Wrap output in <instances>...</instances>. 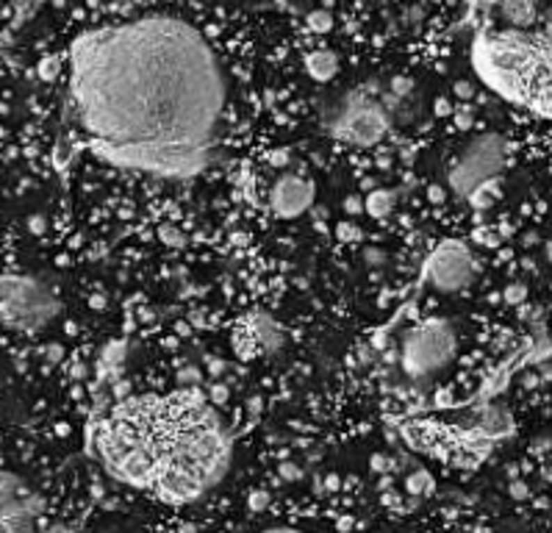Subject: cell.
Wrapping results in <instances>:
<instances>
[{"label": "cell", "mask_w": 552, "mask_h": 533, "mask_svg": "<svg viewBox=\"0 0 552 533\" xmlns=\"http://www.w3.org/2000/svg\"><path fill=\"white\" fill-rule=\"evenodd\" d=\"M61 303L39 278L31 275H0V325L33 333L56 319Z\"/></svg>", "instance_id": "obj_4"}, {"label": "cell", "mask_w": 552, "mask_h": 533, "mask_svg": "<svg viewBox=\"0 0 552 533\" xmlns=\"http://www.w3.org/2000/svg\"><path fill=\"white\" fill-rule=\"evenodd\" d=\"M28 231H31V234H36V237H42V234L47 231V220H44L42 214H33V217H28Z\"/></svg>", "instance_id": "obj_33"}, {"label": "cell", "mask_w": 552, "mask_h": 533, "mask_svg": "<svg viewBox=\"0 0 552 533\" xmlns=\"http://www.w3.org/2000/svg\"><path fill=\"white\" fill-rule=\"evenodd\" d=\"M455 97H461V100H472L475 97V83H469V81H455Z\"/></svg>", "instance_id": "obj_30"}, {"label": "cell", "mask_w": 552, "mask_h": 533, "mask_svg": "<svg viewBox=\"0 0 552 533\" xmlns=\"http://www.w3.org/2000/svg\"><path fill=\"white\" fill-rule=\"evenodd\" d=\"M533 450H536V453H542V450L547 453V450H550V436H544V439H536V447H533Z\"/></svg>", "instance_id": "obj_42"}, {"label": "cell", "mask_w": 552, "mask_h": 533, "mask_svg": "<svg viewBox=\"0 0 552 533\" xmlns=\"http://www.w3.org/2000/svg\"><path fill=\"white\" fill-rule=\"evenodd\" d=\"M305 72H308L314 81L327 83V81L336 78V72H339V56H336L333 50H327V47L311 50V53L305 56Z\"/></svg>", "instance_id": "obj_12"}, {"label": "cell", "mask_w": 552, "mask_h": 533, "mask_svg": "<svg viewBox=\"0 0 552 533\" xmlns=\"http://www.w3.org/2000/svg\"><path fill=\"white\" fill-rule=\"evenodd\" d=\"M89 305H92L95 311H97V308H106V297H103V294H92V297H89Z\"/></svg>", "instance_id": "obj_40"}, {"label": "cell", "mask_w": 552, "mask_h": 533, "mask_svg": "<svg viewBox=\"0 0 552 533\" xmlns=\"http://www.w3.org/2000/svg\"><path fill=\"white\" fill-rule=\"evenodd\" d=\"M234 350L242 361H250L256 356H273L283 347L286 333L267 311H250L239 319L234 333Z\"/></svg>", "instance_id": "obj_9"}, {"label": "cell", "mask_w": 552, "mask_h": 533, "mask_svg": "<svg viewBox=\"0 0 552 533\" xmlns=\"http://www.w3.org/2000/svg\"><path fill=\"white\" fill-rule=\"evenodd\" d=\"M372 344H375L378 350H383V347H386V333H375V336H372Z\"/></svg>", "instance_id": "obj_43"}, {"label": "cell", "mask_w": 552, "mask_h": 533, "mask_svg": "<svg viewBox=\"0 0 552 533\" xmlns=\"http://www.w3.org/2000/svg\"><path fill=\"white\" fill-rule=\"evenodd\" d=\"M70 111L103 161L192 178L217 161L225 70L186 19L145 14L78 33L67 50Z\"/></svg>", "instance_id": "obj_1"}, {"label": "cell", "mask_w": 552, "mask_h": 533, "mask_svg": "<svg viewBox=\"0 0 552 533\" xmlns=\"http://www.w3.org/2000/svg\"><path fill=\"white\" fill-rule=\"evenodd\" d=\"M209 403H214V406H222V403H228V397H231V389H228V383H211V389H209Z\"/></svg>", "instance_id": "obj_27"}, {"label": "cell", "mask_w": 552, "mask_h": 533, "mask_svg": "<svg viewBox=\"0 0 552 533\" xmlns=\"http://www.w3.org/2000/svg\"><path fill=\"white\" fill-rule=\"evenodd\" d=\"M389 128H391V114L375 97V92L372 89L366 92V86H364L344 97L341 109L336 111V117L330 122V136L341 139L347 145H355V148H372V145L383 142Z\"/></svg>", "instance_id": "obj_6"}, {"label": "cell", "mask_w": 552, "mask_h": 533, "mask_svg": "<svg viewBox=\"0 0 552 533\" xmlns=\"http://www.w3.org/2000/svg\"><path fill=\"white\" fill-rule=\"evenodd\" d=\"M525 297H528V286H525V283H511V286H505V292H503V300H505L508 305H522Z\"/></svg>", "instance_id": "obj_24"}, {"label": "cell", "mask_w": 552, "mask_h": 533, "mask_svg": "<svg viewBox=\"0 0 552 533\" xmlns=\"http://www.w3.org/2000/svg\"><path fill=\"white\" fill-rule=\"evenodd\" d=\"M344 212H347L350 217H358V214L364 212V200H361V198H355V195L344 198Z\"/></svg>", "instance_id": "obj_32"}, {"label": "cell", "mask_w": 552, "mask_h": 533, "mask_svg": "<svg viewBox=\"0 0 552 533\" xmlns=\"http://www.w3.org/2000/svg\"><path fill=\"white\" fill-rule=\"evenodd\" d=\"M277 475H280L286 484H294V481L302 478V470H300L297 464H291V461H283V464H277Z\"/></svg>", "instance_id": "obj_28"}, {"label": "cell", "mask_w": 552, "mask_h": 533, "mask_svg": "<svg viewBox=\"0 0 552 533\" xmlns=\"http://www.w3.org/2000/svg\"><path fill=\"white\" fill-rule=\"evenodd\" d=\"M397 206V192L394 189H372L364 200V212L372 220H386Z\"/></svg>", "instance_id": "obj_14"}, {"label": "cell", "mask_w": 552, "mask_h": 533, "mask_svg": "<svg viewBox=\"0 0 552 533\" xmlns=\"http://www.w3.org/2000/svg\"><path fill=\"white\" fill-rule=\"evenodd\" d=\"M500 198H503V184H500V175H497V178H489V181H483L480 186H475V189L466 195V203H469L475 212H489Z\"/></svg>", "instance_id": "obj_13"}, {"label": "cell", "mask_w": 552, "mask_h": 533, "mask_svg": "<svg viewBox=\"0 0 552 533\" xmlns=\"http://www.w3.org/2000/svg\"><path fill=\"white\" fill-rule=\"evenodd\" d=\"M58 72H61V61H58V56H44L42 61H39V67H36V75L42 78V81H56L58 78Z\"/></svg>", "instance_id": "obj_18"}, {"label": "cell", "mask_w": 552, "mask_h": 533, "mask_svg": "<svg viewBox=\"0 0 552 533\" xmlns=\"http://www.w3.org/2000/svg\"><path fill=\"white\" fill-rule=\"evenodd\" d=\"M525 242H528V245H533V242H539V234H525Z\"/></svg>", "instance_id": "obj_51"}, {"label": "cell", "mask_w": 552, "mask_h": 533, "mask_svg": "<svg viewBox=\"0 0 552 533\" xmlns=\"http://www.w3.org/2000/svg\"><path fill=\"white\" fill-rule=\"evenodd\" d=\"M316 200V184L311 178L300 175H283L277 178L270 192V209L280 220H294L314 209Z\"/></svg>", "instance_id": "obj_10"}, {"label": "cell", "mask_w": 552, "mask_h": 533, "mask_svg": "<svg viewBox=\"0 0 552 533\" xmlns=\"http://www.w3.org/2000/svg\"><path fill=\"white\" fill-rule=\"evenodd\" d=\"M261 406H264V403H261V397H250V400H247V411H250V414H259V411H261Z\"/></svg>", "instance_id": "obj_41"}, {"label": "cell", "mask_w": 552, "mask_h": 533, "mask_svg": "<svg viewBox=\"0 0 552 533\" xmlns=\"http://www.w3.org/2000/svg\"><path fill=\"white\" fill-rule=\"evenodd\" d=\"M361 186H364V189H375V178H364Z\"/></svg>", "instance_id": "obj_49"}, {"label": "cell", "mask_w": 552, "mask_h": 533, "mask_svg": "<svg viewBox=\"0 0 552 533\" xmlns=\"http://www.w3.org/2000/svg\"><path fill=\"white\" fill-rule=\"evenodd\" d=\"M341 489V478L333 472V475H327L325 478V492H339Z\"/></svg>", "instance_id": "obj_39"}, {"label": "cell", "mask_w": 552, "mask_h": 533, "mask_svg": "<svg viewBox=\"0 0 552 533\" xmlns=\"http://www.w3.org/2000/svg\"><path fill=\"white\" fill-rule=\"evenodd\" d=\"M497 11L508 22V28H517V31H528L539 14L536 3H530V0H508V3H500Z\"/></svg>", "instance_id": "obj_11"}, {"label": "cell", "mask_w": 552, "mask_h": 533, "mask_svg": "<svg viewBox=\"0 0 552 533\" xmlns=\"http://www.w3.org/2000/svg\"><path fill=\"white\" fill-rule=\"evenodd\" d=\"M364 262H366V266H383L389 262V256L380 248H366L364 250Z\"/></svg>", "instance_id": "obj_29"}, {"label": "cell", "mask_w": 552, "mask_h": 533, "mask_svg": "<svg viewBox=\"0 0 552 533\" xmlns=\"http://www.w3.org/2000/svg\"><path fill=\"white\" fill-rule=\"evenodd\" d=\"M270 164H273V167H286V164H289V150H286V148L273 150V153H270Z\"/></svg>", "instance_id": "obj_37"}, {"label": "cell", "mask_w": 552, "mask_h": 533, "mask_svg": "<svg viewBox=\"0 0 552 533\" xmlns=\"http://www.w3.org/2000/svg\"><path fill=\"white\" fill-rule=\"evenodd\" d=\"M422 278L441 294L461 292L475 278V256L464 242L444 239L428 253L422 264Z\"/></svg>", "instance_id": "obj_8"}, {"label": "cell", "mask_w": 552, "mask_h": 533, "mask_svg": "<svg viewBox=\"0 0 552 533\" xmlns=\"http://www.w3.org/2000/svg\"><path fill=\"white\" fill-rule=\"evenodd\" d=\"M522 383H525V389H536L539 386V375H525Z\"/></svg>", "instance_id": "obj_44"}, {"label": "cell", "mask_w": 552, "mask_h": 533, "mask_svg": "<svg viewBox=\"0 0 552 533\" xmlns=\"http://www.w3.org/2000/svg\"><path fill=\"white\" fill-rule=\"evenodd\" d=\"M408 17H411V19H419V17H422V8H408Z\"/></svg>", "instance_id": "obj_48"}, {"label": "cell", "mask_w": 552, "mask_h": 533, "mask_svg": "<svg viewBox=\"0 0 552 533\" xmlns=\"http://www.w3.org/2000/svg\"><path fill=\"white\" fill-rule=\"evenodd\" d=\"M97 453L117 481L167 503H189L225 475L231 436L209 397L192 386L120 400L97 431Z\"/></svg>", "instance_id": "obj_2"}, {"label": "cell", "mask_w": 552, "mask_h": 533, "mask_svg": "<svg viewBox=\"0 0 552 533\" xmlns=\"http://www.w3.org/2000/svg\"><path fill=\"white\" fill-rule=\"evenodd\" d=\"M200 381H203V372H200L197 367H184V369L178 372V383H181V389L200 386Z\"/></svg>", "instance_id": "obj_25"}, {"label": "cell", "mask_w": 552, "mask_h": 533, "mask_svg": "<svg viewBox=\"0 0 552 533\" xmlns=\"http://www.w3.org/2000/svg\"><path fill=\"white\" fill-rule=\"evenodd\" d=\"M405 489H408V495H430L433 492V478H430V472L428 470H414L408 478H405Z\"/></svg>", "instance_id": "obj_16"}, {"label": "cell", "mask_w": 552, "mask_h": 533, "mask_svg": "<svg viewBox=\"0 0 552 533\" xmlns=\"http://www.w3.org/2000/svg\"><path fill=\"white\" fill-rule=\"evenodd\" d=\"M159 239H161L164 245H170V248H184V245H186V237H184L175 225H161V228H159Z\"/></svg>", "instance_id": "obj_21"}, {"label": "cell", "mask_w": 552, "mask_h": 533, "mask_svg": "<svg viewBox=\"0 0 552 533\" xmlns=\"http://www.w3.org/2000/svg\"><path fill=\"white\" fill-rule=\"evenodd\" d=\"M175 331H178V336H186V333H189L192 328H189L186 322H178V325H175Z\"/></svg>", "instance_id": "obj_45"}, {"label": "cell", "mask_w": 552, "mask_h": 533, "mask_svg": "<svg viewBox=\"0 0 552 533\" xmlns=\"http://www.w3.org/2000/svg\"><path fill=\"white\" fill-rule=\"evenodd\" d=\"M44 353H47V356H44L47 361H58V358L64 356V347H61V344H47Z\"/></svg>", "instance_id": "obj_38"}, {"label": "cell", "mask_w": 552, "mask_h": 533, "mask_svg": "<svg viewBox=\"0 0 552 533\" xmlns=\"http://www.w3.org/2000/svg\"><path fill=\"white\" fill-rule=\"evenodd\" d=\"M511 498H514V500H525V498H530L528 484H525V481H514V484H511Z\"/></svg>", "instance_id": "obj_36"}, {"label": "cell", "mask_w": 552, "mask_h": 533, "mask_svg": "<svg viewBox=\"0 0 552 533\" xmlns=\"http://www.w3.org/2000/svg\"><path fill=\"white\" fill-rule=\"evenodd\" d=\"M369 467H372V472H378V475H389V472L397 470V461H394L391 456H386V453H375V456L369 459Z\"/></svg>", "instance_id": "obj_22"}, {"label": "cell", "mask_w": 552, "mask_h": 533, "mask_svg": "<svg viewBox=\"0 0 552 533\" xmlns=\"http://www.w3.org/2000/svg\"><path fill=\"white\" fill-rule=\"evenodd\" d=\"M458 353V333L453 319L433 317L419 322L403 336L400 344V364L411 378H428L444 369Z\"/></svg>", "instance_id": "obj_5"}, {"label": "cell", "mask_w": 552, "mask_h": 533, "mask_svg": "<svg viewBox=\"0 0 552 533\" xmlns=\"http://www.w3.org/2000/svg\"><path fill=\"white\" fill-rule=\"evenodd\" d=\"M472 70L500 97L550 120V36L483 25L472 39Z\"/></svg>", "instance_id": "obj_3"}, {"label": "cell", "mask_w": 552, "mask_h": 533, "mask_svg": "<svg viewBox=\"0 0 552 533\" xmlns=\"http://www.w3.org/2000/svg\"><path fill=\"white\" fill-rule=\"evenodd\" d=\"M433 111H436V117H453L455 106L450 103V97H436V103H433Z\"/></svg>", "instance_id": "obj_31"}, {"label": "cell", "mask_w": 552, "mask_h": 533, "mask_svg": "<svg viewBox=\"0 0 552 533\" xmlns=\"http://www.w3.org/2000/svg\"><path fill=\"white\" fill-rule=\"evenodd\" d=\"M181 533H195V525H184V528H181Z\"/></svg>", "instance_id": "obj_52"}, {"label": "cell", "mask_w": 552, "mask_h": 533, "mask_svg": "<svg viewBox=\"0 0 552 533\" xmlns=\"http://www.w3.org/2000/svg\"><path fill=\"white\" fill-rule=\"evenodd\" d=\"M122 358H125V342H108L106 344V350H103V364L106 367H111V369H117V364H122Z\"/></svg>", "instance_id": "obj_19"}, {"label": "cell", "mask_w": 552, "mask_h": 533, "mask_svg": "<svg viewBox=\"0 0 552 533\" xmlns=\"http://www.w3.org/2000/svg\"><path fill=\"white\" fill-rule=\"evenodd\" d=\"M336 239L344 242V245L361 242V239H364V231H361L355 223H339V225H336Z\"/></svg>", "instance_id": "obj_20"}, {"label": "cell", "mask_w": 552, "mask_h": 533, "mask_svg": "<svg viewBox=\"0 0 552 533\" xmlns=\"http://www.w3.org/2000/svg\"><path fill=\"white\" fill-rule=\"evenodd\" d=\"M264 533H300V531H294V528H270V531Z\"/></svg>", "instance_id": "obj_47"}, {"label": "cell", "mask_w": 552, "mask_h": 533, "mask_svg": "<svg viewBox=\"0 0 552 533\" xmlns=\"http://www.w3.org/2000/svg\"><path fill=\"white\" fill-rule=\"evenodd\" d=\"M270 503H273V495L267 492V489H256V492H250V498H247V509L250 511H267L270 509Z\"/></svg>", "instance_id": "obj_23"}, {"label": "cell", "mask_w": 552, "mask_h": 533, "mask_svg": "<svg viewBox=\"0 0 552 533\" xmlns=\"http://www.w3.org/2000/svg\"><path fill=\"white\" fill-rule=\"evenodd\" d=\"M508 156V142L503 134L489 131L475 136L458 156V161L450 167V189L458 198H466L475 186H480L489 178H497L500 170L505 167Z\"/></svg>", "instance_id": "obj_7"}, {"label": "cell", "mask_w": 552, "mask_h": 533, "mask_svg": "<svg viewBox=\"0 0 552 533\" xmlns=\"http://www.w3.org/2000/svg\"><path fill=\"white\" fill-rule=\"evenodd\" d=\"M414 89H416V83H414V78H411V75H394V78L389 81V95H391V97H397V100L411 97V95H414Z\"/></svg>", "instance_id": "obj_17"}, {"label": "cell", "mask_w": 552, "mask_h": 533, "mask_svg": "<svg viewBox=\"0 0 552 533\" xmlns=\"http://www.w3.org/2000/svg\"><path fill=\"white\" fill-rule=\"evenodd\" d=\"M500 234H503V237H511V234H514V228H511V225H500Z\"/></svg>", "instance_id": "obj_50"}, {"label": "cell", "mask_w": 552, "mask_h": 533, "mask_svg": "<svg viewBox=\"0 0 552 533\" xmlns=\"http://www.w3.org/2000/svg\"><path fill=\"white\" fill-rule=\"evenodd\" d=\"M378 167H383V170L391 167V156H380V159H378Z\"/></svg>", "instance_id": "obj_46"}, {"label": "cell", "mask_w": 552, "mask_h": 533, "mask_svg": "<svg viewBox=\"0 0 552 533\" xmlns=\"http://www.w3.org/2000/svg\"><path fill=\"white\" fill-rule=\"evenodd\" d=\"M453 120H455V128L458 131H469L472 125H475V114H472V109H455L453 111Z\"/></svg>", "instance_id": "obj_26"}, {"label": "cell", "mask_w": 552, "mask_h": 533, "mask_svg": "<svg viewBox=\"0 0 552 533\" xmlns=\"http://www.w3.org/2000/svg\"><path fill=\"white\" fill-rule=\"evenodd\" d=\"M305 25L314 33H330L336 28V19H333V14L327 8H314V11L305 14Z\"/></svg>", "instance_id": "obj_15"}, {"label": "cell", "mask_w": 552, "mask_h": 533, "mask_svg": "<svg viewBox=\"0 0 552 533\" xmlns=\"http://www.w3.org/2000/svg\"><path fill=\"white\" fill-rule=\"evenodd\" d=\"M206 364H209L211 378H220V375L225 372V361H222V358H217V356H209V358H206Z\"/></svg>", "instance_id": "obj_35"}, {"label": "cell", "mask_w": 552, "mask_h": 533, "mask_svg": "<svg viewBox=\"0 0 552 533\" xmlns=\"http://www.w3.org/2000/svg\"><path fill=\"white\" fill-rule=\"evenodd\" d=\"M428 200H430V203H444V200H447V189L439 186V184H430V186H428Z\"/></svg>", "instance_id": "obj_34"}]
</instances>
